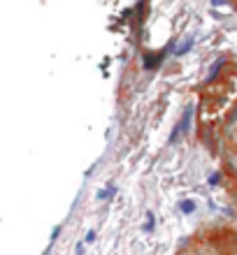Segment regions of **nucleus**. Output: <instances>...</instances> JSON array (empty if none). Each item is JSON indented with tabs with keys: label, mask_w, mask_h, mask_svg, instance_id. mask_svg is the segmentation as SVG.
<instances>
[{
	"label": "nucleus",
	"mask_w": 237,
	"mask_h": 255,
	"mask_svg": "<svg viewBox=\"0 0 237 255\" xmlns=\"http://www.w3.org/2000/svg\"><path fill=\"white\" fill-rule=\"evenodd\" d=\"M77 255H84V244H77Z\"/></svg>",
	"instance_id": "nucleus-9"
},
{
	"label": "nucleus",
	"mask_w": 237,
	"mask_h": 255,
	"mask_svg": "<svg viewBox=\"0 0 237 255\" xmlns=\"http://www.w3.org/2000/svg\"><path fill=\"white\" fill-rule=\"evenodd\" d=\"M58 234H61V225H58V227H54V232H51V244L58 239Z\"/></svg>",
	"instance_id": "nucleus-8"
},
{
	"label": "nucleus",
	"mask_w": 237,
	"mask_h": 255,
	"mask_svg": "<svg viewBox=\"0 0 237 255\" xmlns=\"http://www.w3.org/2000/svg\"><path fill=\"white\" fill-rule=\"evenodd\" d=\"M153 223H156L153 213L147 211V221H144V225H142V230H144V232H151V230H153Z\"/></svg>",
	"instance_id": "nucleus-4"
},
{
	"label": "nucleus",
	"mask_w": 237,
	"mask_h": 255,
	"mask_svg": "<svg viewBox=\"0 0 237 255\" xmlns=\"http://www.w3.org/2000/svg\"><path fill=\"white\" fill-rule=\"evenodd\" d=\"M191 118H193V105H188V107H186V112H184V116H182V121H179V126H177V130L172 132V137H170V142H174L179 132H184V135L188 132V128H191Z\"/></svg>",
	"instance_id": "nucleus-1"
},
{
	"label": "nucleus",
	"mask_w": 237,
	"mask_h": 255,
	"mask_svg": "<svg viewBox=\"0 0 237 255\" xmlns=\"http://www.w3.org/2000/svg\"><path fill=\"white\" fill-rule=\"evenodd\" d=\"M179 211L182 213H193L195 211V202L193 200H182V202H179Z\"/></svg>",
	"instance_id": "nucleus-2"
},
{
	"label": "nucleus",
	"mask_w": 237,
	"mask_h": 255,
	"mask_svg": "<svg viewBox=\"0 0 237 255\" xmlns=\"http://www.w3.org/2000/svg\"><path fill=\"white\" fill-rule=\"evenodd\" d=\"M93 241H96V232H93V230H88L86 237H84V244H93Z\"/></svg>",
	"instance_id": "nucleus-7"
},
{
	"label": "nucleus",
	"mask_w": 237,
	"mask_h": 255,
	"mask_svg": "<svg viewBox=\"0 0 237 255\" xmlns=\"http://www.w3.org/2000/svg\"><path fill=\"white\" fill-rule=\"evenodd\" d=\"M228 167H230L233 174L237 176V156H230V158H228Z\"/></svg>",
	"instance_id": "nucleus-5"
},
{
	"label": "nucleus",
	"mask_w": 237,
	"mask_h": 255,
	"mask_svg": "<svg viewBox=\"0 0 237 255\" xmlns=\"http://www.w3.org/2000/svg\"><path fill=\"white\" fill-rule=\"evenodd\" d=\"M191 47H193V37H188L186 42H182V44H179V47H177V51H174V56H184V53L188 51Z\"/></svg>",
	"instance_id": "nucleus-3"
},
{
	"label": "nucleus",
	"mask_w": 237,
	"mask_h": 255,
	"mask_svg": "<svg viewBox=\"0 0 237 255\" xmlns=\"http://www.w3.org/2000/svg\"><path fill=\"white\" fill-rule=\"evenodd\" d=\"M114 195V188H105V191L98 192V200H105V197H112Z\"/></svg>",
	"instance_id": "nucleus-6"
}]
</instances>
